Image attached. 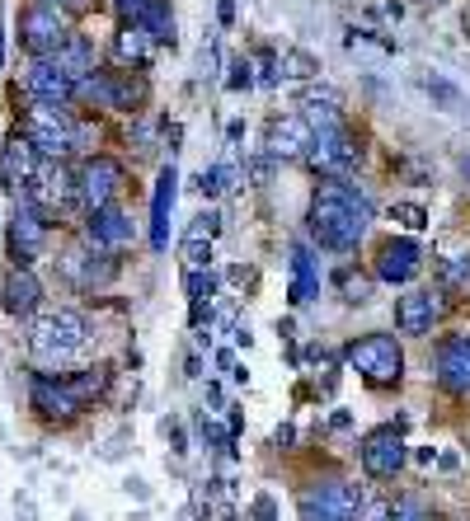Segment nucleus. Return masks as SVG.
<instances>
[{"label": "nucleus", "mask_w": 470, "mask_h": 521, "mask_svg": "<svg viewBox=\"0 0 470 521\" xmlns=\"http://www.w3.org/2000/svg\"><path fill=\"white\" fill-rule=\"evenodd\" d=\"M66 273L76 277L80 287H104V282H113V273H118V263L99 249V254H66Z\"/></svg>", "instance_id": "23"}, {"label": "nucleus", "mask_w": 470, "mask_h": 521, "mask_svg": "<svg viewBox=\"0 0 470 521\" xmlns=\"http://www.w3.org/2000/svg\"><path fill=\"white\" fill-rule=\"evenodd\" d=\"M311 127L301 123V118H273L264 132V151L268 160H301V155L311 151Z\"/></svg>", "instance_id": "12"}, {"label": "nucleus", "mask_w": 470, "mask_h": 521, "mask_svg": "<svg viewBox=\"0 0 470 521\" xmlns=\"http://www.w3.org/2000/svg\"><path fill=\"white\" fill-rule=\"evenodd\" d=\"M362 484H348V479H325V484H311L301 493V521H358L362 517Z\"/></svg>", "instance_id": "3"}, {"label": "nucleus", "mask_w": 470, "mask_h": 521, "mask_svg": "<svg viewBox=\"0 0 470 521\" xmlns=\"http://www.w3.org/2000/svg\"><path fill=\"white\" fill-rule=\"evenodd\" d=\"M423 90L433 94V99H442V104L452 108V113H456V108H461V90H452V85H447V80H442V76H423Z\"/></svg>", "instance_id": "36"}, {"label": "nucleus", "mask_w": 470, "mask_h": 521, "mask_svg": "<svg viewBox=\"0 0 470 521\" xmlns=\"http://www.w3.org/2000/svg\"><path fill=\"white\" fill-rule=\"evenodd\" d=\"M141 29L151 33L156 43H170L174 47V15L165 0H146V10H141Z\"/></svg>", "instance_id": "28"}, {"label": "nucleus", "mask_w": 470, "mask_h": 521, "mask_svg": "<svg viewBox=\"0 0 470 521\" xmlns=\"http://www.w3.org/2000/svg\"><path fill=\"white\" fill-rule=\"evenodd\" d=\"M109 381H113V371L109 367H90L85 376H76V381H66V390L80 399V409L90 404V399H99L104 390H109Z\"/></svg>", "instance_id": "29"}, {"label": "nucleus", "mask_w": 470, "mask_h": 521, "mask_svg": "<svg viewBox=\"0 0 470 521\" xmlns=\"http://www.w3.org/2000/svg\"><path fill=\"white\" fill-rule=\"evenodd\" d=\"M301 123L311 127V132H334V127H344V113H339V94L334 90H311L301 99Z\"/></svg>", "instance_id": "21"}, {"label": "nucleus", "mask_w": 470, "mask_h": 521, "mask_svg": "<svg viewBox=\"0 0 470 521\" xmlns=\"http://www.w3.org/2000/svg\"><path fill=\"white\" fill-rule=\"evenodd\" d=\"M165 437H170V446H174V451H188L184 432H179V423H170V418H165Z\"/></svg>", "instance_id": "43"}, {"label": "nucleus", "mask_w": 470, "mask_h": 521, "mask_svg": "<svg viewBox=\"0 0 470 521\" xmlns=\"http://www.w3.org/2000/svg\"><path fill=\"white\" fill-rule=\"evenodd\" d=\"M217 230H221V216L217 212H203L193 226H188V240H207V245H212V240H217Z\"/></svg>", "instance_id": "37"}, {"label": "nucleus", "mask_w": 470, "mask_h": 521, "mask_svg": "<svg viewBox=\"0 0 470 521\" xmlns=\"http://www.w3.org/2000/svg\"><path fill=\"white\" fill-rule=\"evenodd\" d=\"M85 240H90L94 249H118L132 240V221H127V212H118V207H99V212H90V221H85Z\"/></svg>", "instance_id": "19"}, {"label": "nucleus", "mask_w": 470, "mask_h": 521, "mask_svg": "<svg viewBox=\"0 0 470 521\" xmlns=\"http://www.w3.org/2000/svg\"><path fill=\"white\" fill-rule=\"evenodd\" d=\"M47 5H57V10H62V5H71V10H80L85 0H47Z\"/></svg>", "instance_id": "44"}, {"label": "nucleus", "mask_w": 470, "mask_h": 521, "mask_svg": "<svg viewBox=\"0 0 470 521\" xmlns=\"http://www.w3.org/2000/svg\"><path fill=\"white\" fill-rule=\"evenodd\" d=\"M395 221H405L409 230H423V226H428V212L414 207V202H400V207H395Z\"/></svg>", "instance_id": "39"}, {"label": "nucleus", "mask_w": 470, "mask_h": 521, "mask_svg": "<svg viewBox=\"0 0 470 521\" xmlns=\"http://www.w3.org/2000/svg\"><path fill=\"white\" fill-rule=\"evenodd\" d=\"M29 193V207L38 216H57V212H66L71 202L80 198L76 193V174L62 165V160H47V165H38V174H33V184L24 188Z\"/></svg>", "instance_id": "8"}, {"label": "nucleus", "mask_w": 470, "mask_h": 521, "mask_svg": "<svg viewBox=\"0 0 470 521\" xmlns=\"http://www.w3.org/2000/svg\"><path fill=\"white\" fill-rule=\"evenodd\" d=\"M231 71H235V76H231V90H240V85H250V80H254V76H250V62H235Z\"/></svg>", "instance_id": "42"}, {"label": "nucleus", "mask_w": 470, "mask_h": 521, "mask_svg": "<svg viewBox=\"0 0 470 521\" xmlns=\"http://www.w3.org/2000/svg\"><path fill=\"white\" fill-rule=\"evenodd\" d=\"M24 85H29L33 104H52V108H66L71 99H76V85L57 71L52 62H33L29 76H24Z\"/></svg>", "instance_id": "14"}, {"label": "nucleus", "mask_w": 470, "mask_h": 521, "mask_svg": "<svg viewBox=\"0 0 470 521\" xmlns=\"http://www.w3.org/2000/svg\"><path fill=\"white\" fill-rule=\"evenodd\" d=\"M66 38H71V29H66V15L57 10V5H47V0L29 5V10H24V19H19V43L29 47L38 62H52V57L66 47Z\"/></svg>", "instance_id": "5"}, {"label": "nucleus", "mask_w": 470, "mask_h": 521, "mask_svg": "<svg viewBox=\"0 0 470 521\" xmlns=\"http://www.w3.org/2000/svg\"><path fill=\"white\" fill-rule=\"evenodd\" d=\"M273 71H278V80H315L320 62L301 47H282V52H273Z\"/></svg>", "instance_id": "27"}, {"label": "nucleus", "mask_w": 470, "mask_h": 521, "mask_svg": "<svg viewBox=\"0 0 470 521\" xmlns=\"http://www.w3.org/2000/svg\"><path fill=\"white\" fill-rule=\"evenodd\" d=\"M19 137L29 141L38 155H52V160H62L66 151H76V123L66 118V108H52V104L24 108Z\"/></svg>", "instance_id": "2"}, {"label": "nucleus", "mask_w": 470, "mask_h": 521, "mask_svg": "<svg viewBox=\"0 0 470 521\" xmlns=\"http://www.w3.org/2000/svg\"><path fill=\"white\" fill-rule=\"evenodd\" d=\"M405 465V432L400 428H376L362 442V470L372 479H395Z\"/></svg>", "instance_id": "10"}, {"label": "nucleus", "mask_w": 470, "mask_h": 521, "mask_svg": "<svg viewBox=\"0 0 470 521\" xmlns=\"http://www.w3.org/2000/svg\"><path fill=\"white\" fill-rule=\"evenodd\" d=\"M320 296V273H315V254L306 245L292 249V301L297 306H306V301H315Z\"/></svg>", "instance_id": "25"}, {"label": "nucleus", "mask_w": 470, "mask_h": 521, "mask_svg": "<svg viewBox=\"0 0 470 521\" xmlns=\"http://www.w3.org/2000/svg\"><path fill=\"white\" fill-rule=\"evenodd\" d=\"M203 442L207 446H217V451H235V432L231 428H221V423H217V418H212V414H203Z\"/></svg>", "instance_id": "34"}, {"label": "nucleus", "mask_w": 470, "mask_h": 521, "mask_svg": "<svg viewBox=\"0 0 470 521\" xmlns=\"http://www.w3.org/2000/svg\"><path fill=\"white\" fill-rule=\"evenodd\" d=\"M43 245H47V221L33 212L29 202L15 207V221H10V254H15L19 268H29V263L43 254Z\"/></svg>", "instance_id": "11"}, {"label": "nucleus", "mask_w": 470, "mask_h": 521, "mask_svg": "<svg viewBox=\"0 0 470 521\" xmlns=\"http://www.w3.org/2000/svg\"><path fill=\"white\" fill-rule=\"evenodd\" d=\"M184 292H188V301H212L217 296V277L207 273V268H198V273L184 277Z\"/></svg>", "instance_id": "32"}, {"label": "nucleus", "mask_w": 470, "mask_h": 521, "mask_svg": "<svg viewBox=\"0 0 470 521\" xmlns=\"http://www.w3.org/2000/svg\"><path fill=\"white\" fill-rule=\"evenodd\" d=\"M123 184H127L123 165L109 160V155H94V160H85V169H80L76 193H80V202H85L90 212H99V207H113V198H118V188Z\"/></svg>", "instance_id": "9"}, {"label": "nucleus", "mask_w": 470, "mask_h": 521, "mask_svg": "<svg viewBox=\"0 0 470 521\" xmlns=\"http://www.w3.org/2000/svg\"><path fill=\"white\" fill-rule=\"evenodd\" d=\"M367 221H372V202H367V193L358 184H348V179H325L320 193L311 198V235L320 249L348 254L362 240Z\"/></svg>", "instance_id": "1"}, {"label": "nucleus", "mask_w": 470, "mask_h": 521, "mask_svg": "<svg viewBox=\"0 0 470 521\" xmlns=\"http://www.w3.org/2000/svg\"><path fill=\"white\" fill-rule=\"evenodd\" d=\"M174 198H179V174H174V165H165V169H160V179H156V198H151V249L170 245Z\"/></svg>", "instance_id": "18"}, {"label": "nucleus", "mask_w": 470, "mask_h": 521, "mask_svg": "<svg viewBox=\"0 0 470 521\" xmlns=\"http://www.w3.org/2000/svg\"><path fill=\"white\" fill-rule=\"evenodd\" d=\"M273 174H278V160H268V155H259V160H245V179H250V184L264 188Z\"/></svg>", "instance_id": "38"}, {"label": "nucleus", "mask_w": 470, "mask_h": 521, "mask_svg": "<svg viewBox=\"0 0 470 521\" xmlns=\"http://www.w3.org/2000/svg\"><path fill=\"white\" fill-rule=\"evenodd\" d=\"M33 174H38V151L15 132V137L0 146V188L19 193V188L33 184Z\"/></svg>", "instance_id": "13"}, {"label": "nucleus", "mask_w": 470, "mask_h": 521, "mask_svg": "<svg viewBox=\"0 0 470 521\" xmlns=\"http://www.w3.org/2000/svg\"><path fill=\"white\" fill-rule=\"evenodd\" d=\"M438 381H442V390H452V395H470V334L442 343Z\"/></svg>", "instance_id": "17"}, {"label": "nucleus", "mask_w": 470, "mask_h": 521, "mask_svg": "<svg viewBox=\"0 0 470 521\" xmlns=\"http://www.w3.org/2000/svg\"><path fill=\"white\" fill-rule=\"evenodd\" d=\"M273 517H278L273 498H268V493H259V498H254V521H273Z\"/></svg>", "instance_id": "41"}, {"label": "nucleus", "mask_w": 470, "mask_h": 521, "mask_svg": "<svg viewBox=\"0 0 470 521\" xmlns=\"http://www.w3.org/2000/svg\"><path fill=\"white\" fill-rule=\"evenodd\" d=\"M438 277L447 292H470V254H452L438 263Z\"/></svg>", "instance_id": "30"}, {"label": "nucleus", "mask_w": 470, "mask_h": 521, "mask_svg": "<svg viewBox=\"0 0 470 521\" xmlns=\"http://www.w3.org/2000/svg\"><path fill=\"white\" fill-rule=\"evenodd\" d=\"M226 188H231V169L226 165H212V169L198 174V193H203V198H217V193H226Z\"/></svg>", "instance_id": "33"}, {"label": "nucleus", "mask_w": 470, "mask_h": 521, "mask_svg": "<svg viewBox=\"0 0 470 521\" xmlns=\"http://www.w3.org/2000/svg\"><path fill=\"white\" fill-rule=\"evenodd\" d=\"M438 320V296L433 292H405L395 301V324L400 334H428Z\"/></svg>", "instance_id": "20"}, {"label": "nucleus", "mask_w": 470, "mask_h": 521, "mask_svg": "<svg viewBox=\"0 0 470 521\" xmlns=\"http://www.w3.org/2000/svg\"><path fill=\"white\" fill-rule=\"evenodd\" d=\"M118 57H123V62H132V66H146L151 62V52H156V38H151V33L141 29V24H123V29H118Z\"/></svg>", "instance_id": "26"}, {"label": "nucleus", "mask_w": 470, "mask_h": 521, "mask_svg": "<svg viewBox=\"0 0 470 521\" xmlns=\"http://www.w3.org/2000/svg\"><path fill=\"white\" fill-rule=\"evenodd\" d=\"M348 367L358 371L367 385H395L405 376V353L391 334H367L348 348Z\"/></svg>", "instance_id": "4"}, {"label": "nucleus", "mask_w": 470, "mask_h": 521, "mask_svg": "<svg viewBox=\"0 0 470 521\" xmlns=\"http://www.w3.org/2000/svg\"><path fill=\"white\" fill-rule=\"evenodd\" d=\"M113 5H118L123 24H141V10H146V0H113Z\"/></svg>", "instance_id": "40"}, {"label": "nucleus", "mask_w": 470, "mask_h": 521, "mask_svg": "<svg viewBox=\"0 0 470 521\" xmlns=\"http://www.w3.org/2000/svg\"><path fill=\"white\" fill-rule=\"evenodd\" d=\"M339 287H344V301H353V306H362V301H372V277L362 273H339Z\"/></svg>", "instance_id": "31"}, {"label": "nucleus", "mask_w": 470, "mask_h": 521, "mask_svg": "<svg viewBox=\"0 0 470 521\" xmlns=\"http://www.w3.org/2000/svg\"><path fill=\"white\" fill-rule=\"evenodd\" d=\"M29 338H33V353L38 357H71L85 343V315L71 306L47 310V315H38Z\"/></svg>", "instance_id": "6"}, {"label": "nucleus", "mask_w": 470, "mask_h": 521, "mask_svg": "<svg viewBox=\"0 0 470 521\" xmlns=\"http://www.w3.org/2000/svg\"><path fill=\"white\" fill-rule=\"evenodd\" d=\"M33 409H43L47 418H71V414H80V399L66 390V381L38 376V381H33Z\"/></svg>", "instance_id": "22"}, {"label": "nucleus", "mask_w": 470, "mask_h": 521, "mask_svg": "<svg viewBox=\"0 0 470 521\" xmlns=\"http://www.w3.org/2000/svg\"><path fill=\"white\" fill-rule=\"evenodd\" d=\"M52 66H57V71H62L71 85H80L85 76H94V47L85 43V38H76V33H71V38H66V47L52 57Z\"/></svg>", "instance_id": "24"}, {"label": "nucleus", "mask_w": 470, "mask_h": 521, "mask_svg": "<svg viewBox=\"0 0 470 521\" xmlns=\"http://www.w3.org/2000/svg\"><path fill=\"white\" fill-rule=\"evenodd\" d=\"M179 254H184L188 273H198V268L212 263V245H207V240H188V235H184V249H179Z\"/></svg>", "instance_id": "35"}, {"label": "nucleus", "mask_w": 470, "mask_h": 521, "mask_svg": "<svg viewBox=\"0 0 470 521\" xmlns=\"http://www.w3.org/2000/svg\"><path fill=\"white\" fill-rule=\"evenodd\" d=\"M38 301H43V287H38V277L29 268H15V273L0 282V306H5V315L29 320L33 310H38Z\"/></svg>", "instance_id": "16"}, {"label": "nucleus", "mask_w": 470, "mask_h": 521, "mask_svg": "<svg viewBox=\"0 0 470 521\" xmlns=\"http://www.w3.org/2000/svg\"><path fill=\"white\" fill-rule=\"evenodd\" d=\"M301 160H306L315 174H325V179H344L348 169L362 160V146L348 127H334V132H315L311 151L301 155Z\"/></svg>", "instance_id": "7"}, {"label": "nucleus", "mask_w": 470, "mask_h": 521, "mask_svg": "<svg viewBox=\"0 0 470 521\" xmlns=\"http://www.w3.org/2000/svg\"><path fill=\"white\" fill-rule=\"evenodd\" d=\"M419 259H423V249L414 240H386V245L376 249V277L381 282H409V277L419 273Z\"/></svg>", "instance_id": "15"}]
</instances>
